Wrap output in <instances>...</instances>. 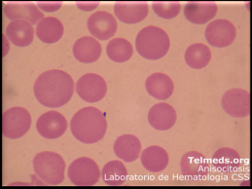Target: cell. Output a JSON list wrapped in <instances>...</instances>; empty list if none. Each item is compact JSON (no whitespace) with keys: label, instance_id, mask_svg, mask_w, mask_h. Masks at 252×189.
Wrapping results in <instances>:
<instances>
[{"label":"cell","instance_id":"6da1fadb","mask_svg":"<svg viewBox=\"0 0 252 189\" xmlns=\"http://www.w3.org/2000/svg\"><path fill=\"white\" fill-rule=\"evenodd\" d=\"M74 81L65 71L52 69L36 79L33 92L36 99L46 107L58 108L66 104L74 93Z\"/></svg>","mask_w":252,"mask_h":189},{"label":"cell","instance_id":"7a4b0ae2","mask_svg":"<svg viewBox=\"0 0 252 189\" xmlns=\"http://www.w3.org/2000/svg\"><path fill=\"white\" fill-rule=\"evenodd\" d=\"M70 130L76 140L86 144L101 141L107 130L104 114L94 106L78 110L70 121Z\"/></svg>","mask_w":252,"mask_h":189},{"label":"cell","instance_id":"3957f363","mask_svg":"<svg viewBox=\"0 0 252 189\" xmlns=\"http://www.w3.org/2000/svg\"><path fill=\"white\" fill-rule=\"evenodd\" d=\"M170 47L168 33L161 28L148 26L142 29L135 39L137 53L144 59L156 61L164 58Z\"/></svg>","mask_w":252,"mask_h":189},{"label":"cell","instance_id":"277c9868","mask_svg":"<svg viewBox=\"0 0 252 189\" xmlns=\"http://www.w3.org/2000/svg\"><path fill=\"white\" fill-rule=\"evenodd\" d=\"M33 170L44 184L59 186L64 181L65 162L57 152L43 151L33 159Z\"/></svg>","mask_w":252,"mask_h":189},{"label":"cell","instance_id":"5b68a950","mask_svg":"<svg viewBox=\"0 0 252 189\" xmlns=\"http://www.w3.org/2000/svg\"><path fill=\"white\" fill-rule=\"evenodd\" d=\"M32 126V116L24 107H11L3 113V135L10 140L24 137Z\"/></svg>","mask_w":252,"mask_h":189},{"label":"cell","instance_id":"8992f818","mask_svg":"<svg viewBox=\"0 0 252 189\" xmlns=\"http://www.w3.org/2000/svg\"><path fill=\"white\" fill-rule=\"evenodd\" d=\"M68 178L77 187L94 186L100 178V170L94 160L89 157H80L68 167Z\"/></svg>","mask_w":252,"mask_h":189},{"label":"cell","instance_id":"52a82bcc","mask_svg":"<svg viewBox=\"0 0 252 189\" xmlns=\"http://www.w3.org/2000/svg\"><path fill=\"white\" fill-rule=\"evenodd\" d=\"M224 111L234 118H246L251 114L250 92L240 88H233L225 92L221 98Z\"/></svg>","mask_w":252,"mask_h":189},{"label":"cell","instance_id":"ba28073f","mask_svg":"<svg viewBox=\"0 0 252 189\" xmlns=\"http://www.w3.org/2000/svg\"><path fill=\"white\" fill-rule=\"evenodd\" d=\"M236 37L235 25L225 19L212 21L206 29V39L212 47H227L235 41Z\"/></svg>","mask_w":252,"mask_h":189},{"label":"cell","instance_id":"9c48e42d","mask_svg":"<svg viewBox=\"0 0 252 189\" xmlns=\"http://www.w3.org/2000/svg\"><path fill=\"white\" fill-rule=\"evenodd\" d=\"M77 94L87 102H97L107 93L106 81L98 74L87 73L80 77L75 86Z\"/></svg>","mask_w":252,"mask_h":189},{"label":"cell","instance_id":"30bf717a","mask_svg":"<svg viewBox=\"0 0 252 189\" xmlns=\"http://www.w3.org/2000/svg\"><path fill=\"white\" fill-rule=\"evenodd\" d=\"M87 26L91 34L95 39L102 41L112 38L118 28L115 17L106 11H96L91 15Z\"/></svg>","mask_w":252,"mask_h":189},{"label":"cell","instance_id":"8fae6325","mask_svg":"<svg viewBox=\"0 0 252 189\" xmlns=\"http://www.w3.org/2000/svg\"><path fill=\"white\" fill-rule=\"evenodd\" d=\"M68 123L66 118L56 110H50L42 114L37 122L36 129L40 136L48 140L61 138L67 130Z\"/></svg>","mask_w":252,"mask_h":189},{"label":"cell","instance_id":"7c38bea8","mask_svg":"<svg viewBox=\"0 0 252 189\" xmlns=\"http://www.w3.org/2000/svg\"><path fill=\"white\" fill-rule=\"evenodd\" d=\"M180 169L185 178L191 181H199L209 175L210 163L204 154L197 151H189L182 156Z\"/></svg>","mask_w":252,"mask_h":189},{"label":"cell","instance_id":"4fadbf2b","mask_svg":"<svg viewBox=\"0 0 252 189\" xmlns=\"http://www.w3.org/2000/svg\"><path fill=\"white\" fill-rule=\"evenodd\" d=\"M4 14L11 21L23 20L37 25L42 19L44 14L34 3L31 2H9L4 6Z\"/></svg>","mask_w":252,"mask_h":189},{"label":"cell","instance_id":"5bb4252c","mask_svg":"<svg viewBox=\"0 0 252 189\" xmlns=\"http://www.w3.org/2000/svg\"><path fill=\"white\" fill-rule=\"evenodd\" d=\"M149 7L146 2H116L114 12L117 19L127 25L137 24L148 15Z\"/></svg>","mask_w":252,"mask_h":189},{"label":"cell","instance_id":"9a60e30c","mask_svg":"<svg viewBox=\"0 0 252 189\" xmlns=\"http://www.w3.org/2000/svg\"><path fill=\"white\" fill-rule=\"evenodd\" d=\"M177 119L175 109L167 102H159L153 105L148 112V122L150 126L158 131L171 129Z\"/></svg>","mask_w":252,"mask_h":189},{"label":"cell","instance_id":"2e32d148","mask_svg":"<svg viewBox=\"0 0 252 189\" xmlns=\"http://www.w3.org/2000/svg\"><path fill=\"white\" fill-rule=\"evenodd\" d=\"M33 26L23 20L12 21L6 28L5 35L14 45L18 47L30 46L34 39Z\"/></svg>","mask_w":252,"mask_h":189},{"label":"cell","instance_id":"e0dca14e","mask_svg":"<svg viewBox=\"0 0 252 189\" xmlns=\"http://www.w3.org/2000/svg\"><path fill=\"white\" fill-rule=\"evenodd\" d=\"M217 10L215 2H189L184 7V16L192 24L204 25L215 17Z\"/></svg>","mask_w":252,"mask_h":189},{"label":"cell","instance_id":"ac0fdd59","mask_svg":"<svg viewBox=\"0 0 252 189\" xmlns=\"http://www.w3.org/2000/svg\"><path fill=\"white\" fill-rule=\"evenodd\" d=\"M145 88L151 96L165 100L171 96L174 91L172 79L163 72H155L148 76L145 81Z\"/></svg>","mask_w":252,"mask_h":189},{"label":"cell","instance_id":"d6986e66","mask_svg":"<svg viewBox=\"0 0 252 189\" xmlns=\"http://www.w3.org/2000/svg\"><path fill=\"white\" fill-rule=\"evenodd\" d=\"M142 166L150 173L164 171L168 165V152L158 145H151L145 148L140 156Z\"/></svg>","mask_w":252,"mask_h":189},{"label":"cell","instance_id":"ffe728a7","mask_svg":"<svg viewBox=\"0 0 252 189\" xmlns=\"http://www.w3.org/2000/svg\"><path fill=\"white\" fill-rule=\"evenodd\" d=\"M101 45L94 37L83 36L73 45V55L77 61L83 63L96 62L101 55Z\"/></svg>","mask_w":252,"mask_h":189},{"label":"cell","instance_id":"44dd1931","mask_svg":"<svg viewBox=\"0 0 252 189\" xmlns=\"http://www.w3.org/2000/svg\"><path fill=\"white\" fill-rule=\"evenodd\" d=\"M113 149L119 159L130 163L138 159L141 153V142L133 135H122L114 142Z\"/></svg>","mask_w":252,"mask_h":189},{"label":"cell","instance_id":"7402d4cb","mask_svg":"<svg viewBox=\"0 0 252 189\" xmlns=\"http://www.w3.org/2000/svg\"><path fill=\"white\" fill-rule=\"evenodd\" d=\"M64 28L63 23L55 17H45L37 25L35 33L44 43H56L63 35Z\"/></svg>","mask_w":252,"mask_h":189},{"label":"cell","instance_id":"603a6c76","mask_svg":"<svg viewBox=\"0 0 252 189\" xmlns=\"http://www.w3.org/2000/svg\"><path fill=\"white\" fill-rule=\"evenodd\" d=\"M212 165L218 172L231 173L240 167L241 156L235 149L223 147L213 154Z\"/></svg>","mask_w":252,"mask_h":189},{"label":"cell","instance_id":"cb8c5ba5","mask_svg":"<svg viewBox=\"0 0 252 189\" xmlns=\"http://www.w3.org/2000/svg\"><path fill=\"white\" fill-rule=\"evenodd\" d=\"M186 63L194 69H202L210 63L211 51L203 43H195L186 49L185 55Z\"/></svg>","mask_w":252,"mask_h":189},{"label":"cell","instance_id":"d4e9b609","mask_svg":"<svg viewBox=\"0 0 252 189\" xmlns=\"http://www.w3.org/2000/svg\"><path fill=\"white\" fill-rule=\"evenodd\" d=\"M101 174L104 183L110 187L124 185L127 177L126 166L119 160H112L106 163Z\"/></svg>","mask_w":252,"mask_h":189},{"label":"cell","instance_id":"484cf974","mask_svg":"<svg viewBox=\"0 0 252 189\" xmlns=\"http://www.w3.org/2000/svg\"><path fill=\"white\" fill-rule=\"evenodd\" d=\"M106 54L108 58L115 63H125L131 58L133 48L128 40L118 37L111 39L108 42L106 46Z\"/></svg>","mask_w":252,"mask_h":189},{"label":"cell","instance_id":"4316f807","mask_svg":"<svg viewBox=\"0 0 252 189\" xmlns=\"http://www.w3.org/2000/svg\"><path fill=\"white\" fill-rule=\"evenodd\" d=\"M152 8L158 17L169 20L178 16L181 4L179 2H153Z\"/></svg>","mask_w":252,"mask_h":189},{"label":"cell","instance_id":"83f0119b","mask_svg":"<svg viewBox=\"0 0 252 189\" xmlns=\"http://www.w3.org/2000/svg\"><path fill=\"white\" fill-rule=\"evenodd\" d=\"M36 5L41 11L44 12H56L63 6V3L62 2H38Z\"/></svg>","mask_w":252,"mask_h":189},{"label":"cell","instance_id":"f1b7e54d","mask_svg":"<svg viewBox=\"0 0 252 189\" xmlns=\"http://www.w3.org/2000/svg\"><path fill=\"white\" fill-rule=\"evenodd\" d=\"M77 7L83 11H93L98 6V3H76Z\"/></svg>","mask_w":252,"mask_h":189}]
</instances>
